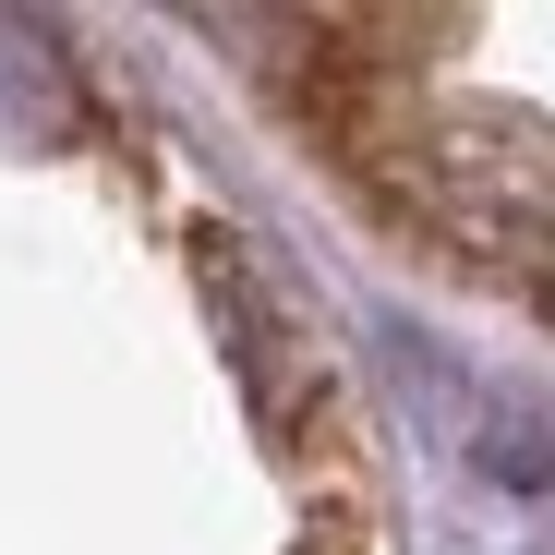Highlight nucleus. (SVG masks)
Wrapping results in <instances>:
<instances>
[{
    "label": "nucleus",
    "mask_w": 555,
    "mask_h": 555,
    "mask_svg": "<svg viewBox=\"0 0 555 555\" xmlns=\"http://www.w3.org/2000/svg\"><path fill=\"white\" fill-rule=\"evenodd\" d=\"M206 291H218V326L242 350V387L266 423H291L314 387H326V350H314V314L291 302V278H278L242 230H206Z\"/></svg>",
    "instance_id": "f257e3e1"
},
{
    "label": "nucleus",
    "mask_w": 555,
    "mask_h": 555,
    "mask_svg": "<svg viewBox=\"0 0 555 555\" xmlns=\"http://www.w3.org/2000/svg\"><path fill=\"white\" fill-rule=\"evenodd\" d=\"M302 555H362V543H350V531H314V543H302Z\"/></svg>",
    "instance_id": "7ed1b4c3"
},
{
    "label": "nucleus",
    "mask_w": 555,
    "mask_h": 555,
    "mask_svg": "<svg viewBox=\"0 0 555 555\" xmlns=\"http://www.w3.org/2000/svg\"><path fill=\"white\" fill-rule=\"evenodd\" d=\"M411 387L447 411V435L472 447V472H495L507 495H543V483H555V447H543V411H531V399L472 387V375H447V362H423V350H411Z\"/></svg>",
    "instance_id": "f03ea898"
}]
</instances>
